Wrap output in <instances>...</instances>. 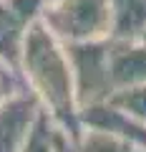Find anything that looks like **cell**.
<instances>
[{"label": "cell", "instance_id": "obj_4", "mask_svg": "<svg viewBox=\"0 0 146 152\" xmlns=\"http://www.w3.org/2000/svg\"><path fill=\"white\" fill-rule=\"evenodd\" d=\"M48 0H0V61L20 74V56L30 28Z\"/></svg>", "mask_w": 146, "mask_h": 152}, {"label": "cell", "instance_id": "obj_9", "mask_svg": "<svg viewBox=\"0 0 146 152\" xmlns=\"http://www.w3.org/2000/svg\"><path fill=\"white\" fill-rule=\"evenodd\" d=\"M73 140H76L78 152H146V147L136 145V142H129L124 137L108 134V132L86 129V127H81Z\"/></svg>", "mask_w": 146, "mask_h": 152}, {"label": "cell", "instance_id": "obj_2", "mask_svg": "<svg viewBox=\"0 0 146 152\" xmlns=\"http://www.w3.org/2000/svg\"><path fill=\"white\" fill-rule=\"evenodd\" d=\"M40 23L63 46L111 41L114 33L108 0H48Z\"/></svg>", "mask_w": 146, "mask_h": 152}, {"label": "cell", "instance_id": "obj_7", "mask_svg": "<svg viewBox=\"0 0 146 152\" xmlns=\"http://www.w3.org/2000/svg\"><path fill=\"white\" fill-rule=\"evenodd\" d=\"M78 127L86 129H98V132H108V134L124 137L129 142L146 147V124L136 122L134 117L124 114L121 109H116L114 104H93L78 112Z\"/></svg>", "mask_w": 146, "mask_h": 152}, {"label": "cell", "instance_id": "obj_10", "mask_svg": "<svg viewBox=\"0 0 146 152\" xmlns=\"http://www.w3.org/2000/svg\"><path fill=\"white\" fill-rule=\"evenodd\" d=\"M55 134H58V124L50 119L48 112H40L20 152H55Z\"/></svg>", "mask_w": 146, "mask_h": 152}, {"label": "cell", "instance_id": "obj_5", "mask_svg": "<svg viewBox=\"0 0 146 152\" xmlns=\"http://www.w3.org/2000/svg\"><path fill=\"white\" fill-rule=\"evenodd\" d=\"M40 112L38 99L28 89L0 104V152H20Z\"/></svg>", "mask_w": 146, "mask_h": 152}, {"label": "cell", "instance_id": "obj_1", "mask_svg": "<svg viewBox=\"0 0 146 152\" xmlns=\"http://www.w3.org/2000/svg\"><path fill=\"white\" fill-rule=\"evenodd\" d=\"M20 79L25 89L38 99L40 109L50 114V119L60 129L76 137L81 127L68 51L40 20L25 38L20 56Z\"/></svg>", "mask_w": 146, "mask_h": 152}, {"label": "cell", "instance_id": "obj_8", "mask_svg": "<svg viewBox=\"0 0 146 152\" xmlns=\"http://www.w3.org/2000/svg\"><path fill=\"white\" fill-rule=\"evenodd\" d=\"M114 33L111 41H144L146 38V0H108Z\"/></svg>", "mask_w": 146, "mask_h": 152}, {"label": "cell", "instance_id": "obj_3", "mask_svg": "<svg viewBox=\"0 0 146 152\" xmlns=\"http://www.w3.org/2000/svg\"><path fill=\"white\" fill-rule=\"evenodd\" d=\"M73 71V89H76L78 112L93 104H103L114 94L111 71H108V41L93 43H70L65 46Z\"/></svg>", "mask_w": 146, "mask_h": 152}, {"label": "cell", "instance_id": "obj_11", "mask_svg": "<svg viewBox=\"0 0 146 152\" xmlns=\"http://www.w3.org/2000/svg\"><path fill=\"white\" fill-rule=\"evenodd\" d=\"M108 104H114V107L121 109L124 114H129V117H134L136 122L146 124V84L114 91L111 99H108Z\"/></svg>", "mask_w": 146, "mask_h": 152}, {"label": "cell", "instance_id": "obj_12", "mask_svg": "<svg viewBox=\"0 0 146 152\" xmlns=\"http://www.w3.org/2000/svg\"><path fill=\"white\" fill-rule=\"evenodd\" d=\"M20 91H25V84H23L20 74L0 61V104L5 99L15 96V94H20Z\"/></svg>", "mask_w": 146, "mask_h": 152}, {"label": "cell", "instance_id": "obj_6", "mask_svg": "<svg viewBox=\"0 0 146 152\" xmlns=\"http://www.w3.org/2000/svg\"><path fill=\"white\" fill-rule=\"evenodd\" d=\"M108 71L114 91L146 84V38L108 41Z\"/></svg>", "mask_w": 146, "mask_h": 152}, {"label": "cell", "instance_id": "obj_13", "mask_svg": "<svg viewBox=\"0 0 146 152\" xmlns=\"http://www.w3.org/2000/svg\"><path fill=\"white\" fill-rule=\"evenodd\" d=\"M55 152H78L76 140L65 129H60V127H58V134H55Z\"/></svg>", "mask_w": 146, "mask_h": 152}]
</instances>
